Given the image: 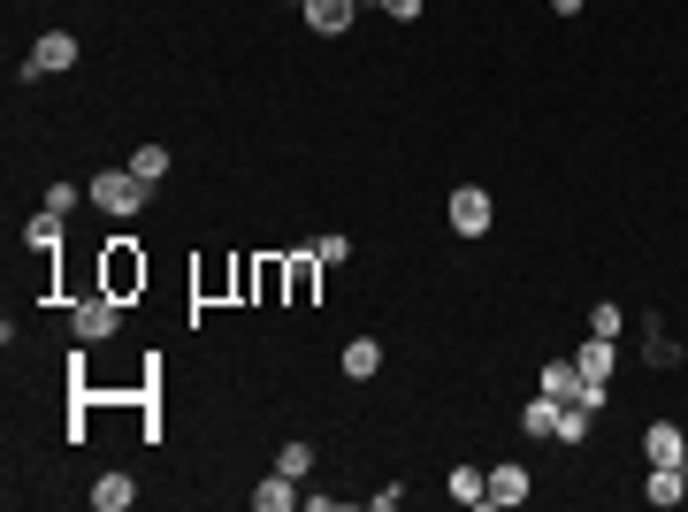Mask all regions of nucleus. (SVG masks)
<instances>
[{
  "label": "nucleus",
  "mask_w": 688,
  "mask_h": 512,
  "mask_svg": "<svg viewBox=\"0 0 688 512\" xmlns=\"http://www.w3.org/2000/svg\"><path fill=\"white\" fill-rule=\"evenodd\" d=\"M69 322H77V344H100L123 330V299H108V291H92L85 307H69Z\"/></svg>",
  "instance_id": "5"
},
{
  "label": "nucleus",
  "mask_w": 688,
  "mask_h": 512,
  "mask_svg": "<svg viewBox=\"0 0 688 512\" xmlns=\"http://www.w3.org/2000/svg\"><path fill=\"white\" fill-rule=\"evenodd\" d=\"M131 169L146 176V183H162V176H169V146H138V154H131Z\"/></svg>",
  "instance_id": "20"
},
{
  "label": "nucleus",
  "mask_w": 688,
  "mask_h": 512,
  "mask_svg": "<svg viewBox=\"0 0 688 512\" xmlns=\"http://www.w3.org/2000/svg\"><path fill=\"white\" fill-rule=\"evenodd\" d=\"M299 15H307V31H322V38H337V31H352V15H359V0H299Z\"/></svg>",
  "instance_id": "6"
},
{
  "label": "nucleus",
  "mask_w": 688,
  "mask_h": 512,
  "mask_svg": "<svg viewBox=\"0 0 688 512\" xmlns=\"http://www.w3.org/2000/svg\"><path fill=\"white\" fill-rule=\"evenodd\" d=\"M620 330H628V314H620V307H589V337H612V344H620Z\"/></svg>",
  "instance_id": "21"
},
{
  "label": "nucleus",
  "mask_w": 688,
  "mask_h": 512,
  "mask_svg": "<svg viewBox=\"0 0 688 512\" xmlns=\"http://www.w3.org/2000/svg\"><path fill=\"white\" fill-rule=\"evenodd\" d=\"M681 475H688V459H681Z\"/></svg>",
  "instance_id": "26"
},
{
  "label": "nucleus",
  "mask_w": 688,
  "mask_h": 512,
  "mask_svg": "<svg viewBox=\"0 0 688 512\" xmlns=\"http://www.w3.org/2000/svg\"><path fill=\"white\" fill-rule=\"evenodd\" d=\"M643 498H651V505H681V498H688V475H681V467H651Z\"/></svg>",
  "instance_id": "10"
},
{
  "label": "nucleus",
  "mask_w": 688,
  "mask_h": 512,
  "mask_svg": "<svg viewBox=\"0 0 688 512\" xmlns=\"http://www.w3.org/2000/svg\"><path fill=\"white\" fill-rule=\"evenodd\" d=\"M131 498H138V490H131V475H100V482H92V505H100V512H123Z\"/></svg>",
  "instance_id": "15"
},
{
  "label": "nucleus",
  "mask_w": 688,
  "mask_h": 512,
  "mask_svg": "<svg viewBox=\"0 0 688 512\" xmlns=\"http://www.w3.org/2000/svg\"><path fill=\"white\" fill-rule=\"evenodd\" d=\"M54 69H77V31H46V38L31 46V62H15L23 85H31V77H54Z\"/></svg>",
  "instance_id": "3"
},
{
  "label": "nucleus",
  "mask_w": 688,
  "mask_h": 512,
  "mask_svg": "<svg viewBox=\"0 0 688 512\" xmlns=\"http://www.w3.org/2000/svg\"><path fill=\"white\" fill-rule=\"evenodd\" d=\"M276 467H284L291 482H307V475H314V444H284V452H276Z\"/></svg>",
  "instance_id": "19"
},
{
  "label": "nucleus",
  "mask_w": 688,
  "mask_h": 512,
  "mask_svg": "<svg viewBox=\"0 0 688 512\" xmlns=\"http://www.w3.org/2000/svg\"><path fill=\"white\" fill-rule=\"evenodd\" d=\"M253 505H260V512H284V505H299V482H291L284 467H276V475H268V482L253 490Z\"/></svg>",
  "instance_id": "14"
},
{
  "label": "nucleus",
  "mask_w": 688,
  "mask_h": 512,
  "mask_svg": "<svg viewBox=\"0 0 688 512\" xmlns=\"http://www.w3.org/2000/svg\"><path fill=\"white\" fill-rule=\"evenodd\" d=\"M643 452H651V467H681L688 459V428L681 421H658V428L643 436Z\"/></svg>",
  "instance_id": "7"
},
{
  "label": "nucleus",
  "mask_w": 688,
  "mask_h": 512,
  "mask_svg": "<svg viewBox=\"0 0 688 512\" xmlns=\"http://www.w3.org/2000/svg\"><path fill=\"white\" fill-rule=\"evenodd\" d=\"M23 237H31L38 253H54V245H62V214H54V207H38V214L23 222Z\"/></svg>",
  "instance_id": "16"
},
{
  "label": "nucleus",
  "mask_w": 688,
  "mask_h": 512,
  "mask_svg": "<svg viewBox=\"0 0 688 512\" xmlns=\"http://www.w3.org/2000/svg\"><path fill=\"white\" fill-rule=\"evenodd\" d=\"M375 367H382V344H375V337H352V344H344V375H352V382H367Z\"/></svg>",
  "instance_id": "12"
},
{
  "label": "nucleus",
  "mask_w": 688,
  "mask_h": 512,
  "mask_svg": "<svg viewBox=\"0 0 688 512\" xmlns=\"http://www.w3.org/2000/svg\"><path fill=\"white\" fill-rule=\"evenodd\" d=\"M452 498H459V505H482V498H490V475H482V467H452Z\"/></svg>",
  "instance_id": "18"
},
{
  "label": "nucleus",
  "mask_w": 688,
  "mask_h": 512,
  "mask_svg": "<svg viewBox=\"0 0 688 512\" xmlns=\"http://www.w3.org/2000/svg\"><path fill=\"white\" fill-rule=\"evenodd\" d=\"M543 398H566V405H574V398H581V367H574V359H551V367H543Z\"/></svg>",
  "instance_id": "11"
},
{
  "label": "nucleus",
  "mask_w": 688,
  "mask_h": 512,
  "mask_svg": "<svg viewBox=\"0 0 688 512\" xmlns=\"http://www.w3.org/2000/svg\"><path fill=\"white\" fill-rule=\"evenodd\" d=\"M375 8H382V15H398V23H413V15H421V0H375Z\"/></svg>",
  "instance_id": "24"
},
{
  "label": "nucleus",
  "mask_w": 688,
  "mask_h": 512,
  "mask_svg": "<svg viewBox=\"0 0 688 512\" xmlns=\"http://www.w3.org/2000/svg\"><path fill=\"white\" fill-rule=\"evenodd\" d=\"M551 8H558V15H581V8H589V0H551Z\"/></svg>",
  "instance_id": "25"
},
{
  "label": "nucleus",
  "mask_w": 688,
  "mask_h": 512,
  "mask_svg": "<svg viewBox=\"0 0 688 512\" xmlns=\"http://www.w3.org/2000/svg\"><path fill=\"white\" fill-rule=\"evenodd\" d=\"M589 436V405H566V421H558V444H581Z\"/></svg>",
  "instance_id": "22"
},
{
  "label": "nucleus",
  "mask_w": 688,
  "mask_h": 512,
  "mask_svg": "<svg viewBox=\"0 0 688 512\" xmlns=\"http://www.w3.org/2000/svg\"><path fill=\"white\" fill-rule=\"evenodd\" d=\"M520 498H528V467H513V459H506V467H490V498H482V505H520Z\"/></svg>",
  "instance_id": "9"
},
{
  "label": "nucleus",
  "mask_w": 688,
  "mask_h": 512,
  "mask_svg": "<svg viewBox=\"0 0 688 512\" xmlns=\"http://www.w3.org/2000/svg\"><path fill=\"white\" fill-rule=\"evenodd\" d=\"M490 214H498V207H490V191H482V183H459V191L444 199V222H452L459 237H482V230H490Z\"/></svg>",
  "instance_id": "4"
},
{
  "label": "nucleus",
  "mask_w": 688,
  "mask_h": 512,
  "mask_svg": "<svg viewBox=\"0 0 688 512\" xmlns=\"http://www.w3.org/2000/svg\"><path fill=\"white\" fill-rule=\"evenodd\" d=\"M307 253H314V260H322V268H337L344 253H352V245H344V237H314V245H307Z\"/></svg>",
  "instance_id": "23"
},
{
  "label": "nucleus",
  "mask_w": 688,
  "mask_h": 512,
  "mask_svg": "<svg viewBox=\"0 0 688 512\" xmlns=\"http://www.w3.org/2000/svg\"><path fill=\"white\" fill-rule=\"evenodd\" d=\"M146 199H154V183L138 169H100L92 176V207H100V214H138Z\"/></svg>",
  "instance_id": "1"
},
{
  "label": "nucleus",
  "mask_w": 688,
  "mask_h": 512,
  "mask_svg": "<svg viewBox=\"0 0 688 512\" xmlns=\"http://www.w3.org/2000/svg\"><path fill=\"white\" fill-rule=\"evenodd\" d=\"M574 367H581L589 382H612V337H589L581 352H574Z\"/></svg>",
  "instance_id": "13"
},
{
  "label": "nucleus",
  "mask_w": 688,
  "mask_h": 512,
  "mask_svg": "<svg viewBox=\"0 0 688 512\" xmlns=\"http://www.w3.org/2000/svg\"><path fill=\"white\" fill-rule=\"evenodd\" d=\"M314 268H322L314 253H299V260L284 268V283H291V307H307V299H314Z\"/></svg>",
  "instance_id": "17"
},
{
  "label": "nucleus",
  "mask_w": 688,
  "mask_h": 512,
  "mask_svg": "<svg viewBox=\"0 0 688 512\" xmlns=\"http://www.w3.org/2000/svg\"><path fill=\"white\" fill-rule=\"evenodd\" d=\"M558 421H566V398H543V390H535L528 413H520V428H528V436H551V444H558Z\"/></svg>",
  "instance_id": "8"
},
{
  "label": "nucleus",
  "mask_w": 688,
  "mask_h": 512,
  "mask_svg": "<svg viewBox=\"0 0 688 512\" xmlns=\"http://www.w3.org/2000/svg\"><path fill=\"white\" fill-rule=\"evenodd\" d=\"M100 291H108V299L146 291V260H138V245H131V237H115V245H108V260H100Z\"/></svg>",
  "instance_id": "2"
}]
</instances>
